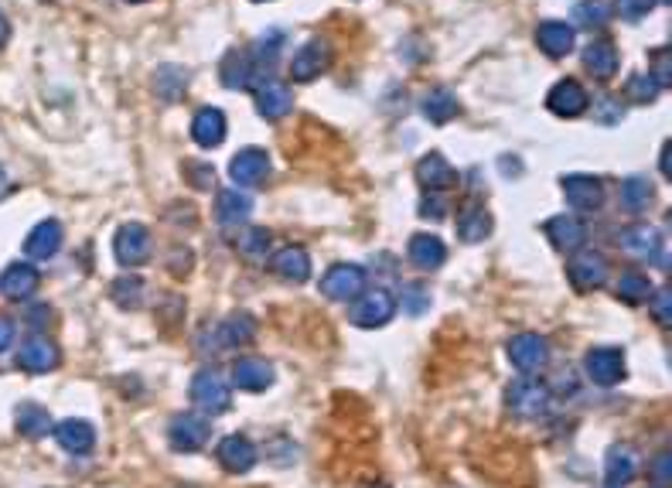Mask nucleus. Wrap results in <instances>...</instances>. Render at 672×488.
<instances>
[{
    "mask_svg": "<svg viewBox=\"0 0 672 488\" xmlns=\"http://www.w3.org/2000/svg\"><path fill=\"white\" fill-rule=\"evenodd\" d=\"M192 140L198 147H205V151L219 147L226 140V113L219 106H202L192 120Z\"/></svg>",
    "mask_w": 672,
    "mask_h": 488,
    "instance_id": "obj_25",
    "label": "nucleus"
},
{
    "mask_svg": "<svg viewBox=\"0 0 672 488\" xmlns=\"http://www.w3.org/2000/svg\"><path fill=\"white\" fill-rule=\"evenodd\" d=\"M611 18H615V7L608 0H577L574 4V21L580 28H604Z\"/></svg>",
    "mask_w": 672,
    "mask_h": 488,
    "instance_id": "obj_40",
    "label": "nucleus"
},
{
    "mask_svg": "<svg viewBox=\"0 0 672 488\" xmlns=\"http://www.w3.org/2000/svg\"><path fill=\"white\" fill-rule=\"evenodd\" d=\"M331 59H335V52H331V45L325 38L304 41V45L294 52V59H290V79H294V82L318 79L321 72H328Z\"/></svg>",
    "mask_w": 672,
    "mask_h": 488,
    "instance_id": "obj_7",
    "label": "nucleus"
},
{
    "mask_svg": "<svg viewBox=\"0 0 672 488\" xmlns=\"http://www.w3.org/2000/svg\"><path fill=\"white\" fill-rule=\"evenodd\" d=\"M652 7H655V0H618L615 14H621L625 21H638V18H645Z\"/></svg>",
    "mask_w": 672,
    "mask_h": 488,
    "instance_id": "obj_45",
    "label": "nucleus"
},
{
    "mask_svg": "<svg viewBox=\"0 0 672 488\" xmlns=\"http://www.w3.org/2000/svg\"><path fill=\"white\" fill-rule=\"evenodd\" d=\"M454 229H458V239L461 243H485L488 236H492L495 222H492V212L485 209V205L478 202H468L464 209L458 212V222H454Z\"/></svg>",
    "mask_w": 672,
    "mask_h": 488,
    "instance_id": "obj_22",
    "label": "nucleus"
},
{
    "mask_svg": "<svg viewBox=\"0 0 672 488\" xmlns=\"http://www.w3.org/2000/svg\"><path fill=\"white\" fill-rule=\"evenodd\" d=\"M52 434H55L58 448L76 454V458H82V454H89L96 448V427L89 424V420L69 417V420H62V424H55Z\"/></svg>",
    "mask_w": 672,
    "mask_h": 488,
    "instance_id": "obj_17",
    "label": "nucleus"
},
{
    "mask_svg": "<svg viewBox=\"0 0 672 488\" xmlns=\"http://www.w3.org/2000/svg\"><path fill=\"white\" fill-rule=\"evenodd\" d=\"M215 332H219V345L239 349V345H250L256 338V318L253 314H229Z\"/></svg>",
    "mask_w": 672,
    "mask_h": 488,
    "instance_id": "obj_35",
    "label": "nucleus"
},
{
    "mask_svg": "<svg viewBox=\"0 0 672 488\" xmlns=\"http://www.w3.org/2000/svg\"><path fill=\"white\" fill-rule=\"evenodd\" d=\"M110 297L120 304V308H140V301H144V280L134 277V274L120 277L110 287Z\"/></svg>",
    "mask_w": 672,
    "mask_h": 488,
    "instance_id": "obj_41",
    "label": "nucleus"
},
{
    "mask_svg": "<svg viewBox=\"0 0 672 488\" xmlns=\"http://www.w3.org/2000/svg\"><path fill=\"white\" fill-rule=\"evenodd\" d=\"M546 236H550V243L557 246V250L577 253L580 246L587 243V226L577 215H553V219L546 222Z\"/></svg>",
    "mask_w": 672,
    "mask_h": 488,
    "instance_id": "obj_27",
    "label": "nucleus"
},
{
    "mask_svg": "<svg viewBox=\"0 0 672 488\" xmlns=\"http://www.w3.org/2000/svg\"><path fill=\"white\" fill-rule=\"evenodd\" d=\"M403 304H406V311L420 314L430 304L427 301V291H423V287H403Z\"/></svg>",
    "mask_w": 672,
    "mask_h": 488,
    "instance_id": "obj_49",
    "label": "nucleus"
},
{
    "mask_svg": "<svg viewBox=\"0 0 672 488\" xmlns=\"http://www.w3.org/2000/svg\"><path fill=\"white\" fill-rule=\"evenodd\" d=\"M219 79L226 89H260L270 76L250 59V52H229L222 59Z\"/></svg>",
    "mask_w": 672,
    "mask_h": 488,
    "instance_id": "obj_10",
    "label": "nucleus"
},
{
    "mask_svg": "<svg viewBox=\"0 0 672 488\" xmlns=\"http://www.w3.org/2000/svg\"><path fill=\"white\" fill-rule=\"evenodd\" d=\"M659 171L669 178V144H662V157H659Z\"/></svg>",
    "mask_w": 672,
    "mask_h": 488,
    "instance_id": "obj_53",
    "label": "nucleus"
},
{
    "mask_svg": "<svg viewBox=\"0 0 672 488\" xmlns=\"http://www.w3.org/2000/svg\"><path fill=\"white\" fill-rule=\"evenodd\" d=\"M7 38H11V21H7L4 11H0V48L7 45Z\"/></svg>",
    "mask_w": 672,
    "mask_h": 488,
    "instance_id": "obj_52",
    "label": "nucleus"
},
{
    "mask_svg": "<svg viewBox=\"0 0 672 488\" xmlns=\"http://www.w3.org/2000/svg\"><path fill=\"white\" fill-rule=\"evenodd\" d=\"M505 352H509V362L522 372V376H536V372H543L546 362H550V342L533 332H522L516 338H509Z\"/></svg>",
    "mask_w": 672,
    "mask_h": 488,
    "instance_id": "obj_6",
    "label": "nucleus"
},
{
    "mask_svg": "<svg viewBox=\"0 0 672 488\" xmlns=\"http://www.w3.org/2000/svg\"><path fill=\"white\" fill-rule=\"evenodd\" d=\"M563 195L577 212H597L604 205V181L594 175H563Z\"/></svg>",
    "mask_w": 672,
    "mask_h": 488,
    "instance_id": "obj_13",
    "label": "nucleus"
},
{
    "mask_svg": "<svg viewBox=\"0 0 672 488\" xmlns=\"http://www.w3.org/2000/svg\"><path fill=\"white\" fill-rule=\"evenodd\" d=\"M420 212L427 215V219L441 222V219H444V212H447V205H444L441 192H427V198H423V205H420Z\"/></svg>",
    "mask_w": 672,
    "mask_h": 488,
    "instance_id": "obj_48",
    "label": "nucleus"
},
{
    "mask_svg": "<svg viewBox=\"0 0 672 488\" xmlns=\"http://www.w3.org/2000/svg\"><path fill=\"white\" fill-rule=\"evenodd\" d=\"M250 212H253V198L246 192H236V188H222V192L215 195V222H219L222 229L246 222V219H250Z\"/></svg>",
    "mask_w": 672,
    "mask_h": 488,
    "instance_id": "obj_30",
    "label": "nucleus"
},
{
    "mask_svg": "<svg viewBox=\"0 0 672 488\" xmlns=\"http://www.w3.org/2000/svg\"><path fill=\"white\" fill-rule=\"evenodd\" d=\"M652 478L659 488H669V451H659V458L652 461Z\"/></svg>",
    "mask_w": 672,
    "mask_h": 488,
    "instance_id": "obj_50",
    "label": "nucleus"
},
{
    "mask_svg": "<svg viewBox=\"0 0 672 488\" xmlns=\"http://www.w3.org/2000/svg\"><path fill=\"white\" fill-rule=\"evenodd\" d=\"M652 198H655V188L649 178L635 175L621 181V205H625L628 212H645L652 205Z\"/></svg>",
    "mask_w": 672,
    "mask_h": 488,
    "instance_id": "obj_38",
    "label": "nucleus"
},
{
    "mask_svg": "<svg viewBox=\"0 0 672 488\" xmlns=\"http://www.w3.org/2000/svg\"><path fill=\"white\" fill-rule=\"evenodd\" d=\"M113 253H116V260H120V267H127V270L144 267L154 253V239L147 233V226H140V222H123L113 236Z\"/></svg>",
    "mask_w": 672,
    "mask_h": 488,
    "instance_id": "obj_4",
    "label": "nucleus"
},
{
    "mask_svg": "<svg viewBox=\"0 0 672 488\" xmlns=\"http://www.w3.org/2000/svg\"><path fill=\"white\" fill-rule=\"evenodd\" d=\"M188 396H192V403L205 413V417H219V413L232 410V390L215 369L195 372L192 386H188Z\"/></svg>",
    "mask_w": 672,
    "mask_h": 488,
    "instance_id": "obj_1",
    "label": "nucleus"
},
{
    "mask_svg": "<svg viewBox=\"0 0 672 488\" xmlns=\"http://www.w3.org/2000/svg\"><path fill=\"white\" fill-rule=\"evenodd\" d=\"M550 403H553V393L546 390L539 379H516V383L505 390V407L522 420L546 417V413H550Z\"/></svg>",
    "mask_w": 672,
    "mask_h": 488,
    "instance_id": "obj_2",
    "label": "nucleus"
},
{
    "mask_svg": "<svg viewBox=\"0 0 672 488\" xmlns=\"http://www.w3.org/2000/svg\"><path fill=\"white\" fill-rule=\"evenodd\" d=\"M267 175H270V154L260 151V147H243V151L229 161V178L236 181L239 188L260 185Z\"/></svg>",
    "mask_w": 672,
    "mask_h": 488,
    "instance_id": "obj_14",
    "label": "nucleus"
},
{
    "mask_svg": "<svg viewBox=\"0 0 672 488\" xmlns=\"http://www.w3.org/2000/svg\"><path fill=\"white\" fill-rule=\"evenodd\" d=\"M618 301H625V304H645L652 297V280L645 277V274H638V270H625L621 274V280H618Z\"/></svg>",
    "mask_w": 672,
    "mask_h": 488,
    "instance_id": "obj_39",
    "label": "nucleus"
},
{
    "mask_svg": "<svg viewBox=\"0 0 672 488\" xmlns=\"http://www.w3.org/2000/svg\"><path fill=\"white\" fill-rule=\"evenodd\" d=\"M587 106H591V99H587V89L580 86L577 79H560L557 86L546 93V110H550L553 117L574 120L587 110Z\"/></svg>",
    "mask_w": 672,
    "mask_h": 488,
    "instance_id": "obj_12",
    "label": "nucleus"
},
{
    "mask_svg": "<svg viewBox=\"0 0 672 488\" xmlns=\"http://www.w3.org/2000/svg\"><path fill=\"white\" fill-rule=\"evenodd\" d=\"M185 175L192 178L195 188H212V181H215V171L202 161H185Z\"/></svg>",
    "mask_w": 672,
    "mask_h": 488,
    "instance_id": "obj_47",
    "label": "nucleus"
},
{
    "mask_svg": "<svg viewBox=\"0 0 672 488\" xmlns=\"http://www.w3.org/2000/svg\"><path fill=\"white\" fill-rule=\"evenodd\" d=\"M584 372L594 386H618L625 379V352L621 349H591L584 359Z\"/></svg>",
    "mask_w": 672,
    "mask_h": 488,
    "instance_id": "obj_11",
    "label": "nucleus"
},
{
    "mask_svg": "<svg viewBox=\"0 0 672 488\" xmlns=\"http://www.w3.org/2000/svg\"><path fill=\"white\" fill-rule=\"evenodd\" d=\"M209 437H212V424L205 413H178L168 424V444L181 454L202 451L205 444H209Z\"/></svg>",
    "mask_w": 672,
    "mask_h": 488,
    "instance_id": "obj_5",
    "label": "nucleus"
},
{
    "mask_svg": "<svg viewBox=\"0 0 672 488\" xmlns=\"http://www.w3.org/2000/svg\"><path fill=\"white\" fill-rule=\"evenodd\" d=\"M41 274L31 263H11V267L0 274V294L11 297V301H28L31 294L38 291Z\"/></svg>",
    "mask_w": 672,
    "mask_h": 488,
    "instance_id": "obj_29",
    "label": "nucleus"
},
{
    "mask_svg": "<svg viewBox=\"0 0 672 488\" xmlns=\"http://www.w3.org/2000/svg\"><path fill=\"white\" fill-rule=\"evenodd\" d=\"M154 93L161 99H181L188 93V72L181 69V65H161V69L154 72Z\"/></svg>",
    "mask_w": 672,
    "mask_h": 488,
    "instance_id": "obj_36",
    "label": "nucleus"
},
{
    "mask_svg": "<svg viewBox=\"0 0 672 488\" xmlns=\"http://www.w3.org/2000/svg\"><path fill=\"white\" fill-rule=\"evenodd\" d=\"M58 362H62V355H58V345L48 342V338H28V342L18 349V366L24 372H52L58 369Z\"/></svg>",
    "mask_w": 672,
    "mask_h": 488,
    "instance_id": "obj_24",
    "label": "nucleus"
},
{
    "mask_svg": "<svg viewBox=\"0 0 672 488\" xmlns=\"http://www.w3.org/2000/svg\"><path fill=\"white\" fill-rule=\"evenodd\" d=\"M11 338H14V325L7 318H0V352H4L7 345H11Z\"/></svg>",
    "mask_w": 672,
    "mask_h": 488,
    "instance_id": "obj_51",
    "label": "nucleus"
},
{
    "mask_svg": "<svg viewBox=\"0 0 672 488\" xmlns=\"http://www.w3.org/2000/svg\"><path fill=\"white\" fill-rule=\"evenodd\" d=\"M256 4H263V0H256Z\"/></svg>",
    "mask_w": 672,
    "mask_h": 488,
    "instance_id": "obj_56",
    "label": "nucleus"
},
{
    "mask_svg": "<svg viewBox=\"0 0 672 488\" xmlns=\"http://www.w3.org/2000/svg\"><path fill=\"white\" fill-rule=\"evenodd\" d=\"M417 181L420 188H427V192H444V188L458 185V171H454V164L447 161L444 154H423L417 161Z\"/></svg>",
    "mask_w": 672,
    "mask_h": 488,
    "instance_id": "obj_20",
    "label": "nucleus"
},
{
    "mask_svg": "<svg viewBox=\"0 0 672 488\" xmlns=\"http://www.w3.org/2000/svg\"><path fill=\"white\" fill-rule=\"evenodd\" d=\"M649 62H652V65H649V79H652L659 89H669V86H672V69H669L672 55H669V48H655Z\"/></svg>",
    "mask_w": 672,
    "mask_h": 488,
    "instance_id": "obj_42",
    "label": "nucleus"
},
{
    "mask_svg": "<svg viewBox=\"0 0 672 488\" xmlns=\"http://www.w3.org/2000/svg\"><path fill=\"white\" fill-rule=\"evenodd\" d=\"M645 304L652 308V318L659 321V328H669L672 325V291H669V287H659V291H652V297Z\"/></svg>",
    "mask_w": 672,
    "mask_h": 488,
    "instance_id": "obj_43",
    "label": "nucleus"
},
{
    "mask_svg": "<svg viewBox=\"0 0 672 488\" xmlns=\"http://www.w3.org/2000/svg\"><path fill=\"white\" fill-rule=\"evenodd\" d=\"M256 93V113H260L263 120H284L290 110H294V96H290L287 82H277V79H267L260 89H253Z\"/></svg>",
    "mask_w": 672,
    "mask_h": 488,
    "instance_id": "obj_21",
    "label": "nucleus"
},
{
    "mask_svg": "<svg viewBox=\"0 0 672 488\" xmlns=\"http://www.w3.org/2000/svg\"><path fill=\"white\" fill-rule=\"evenodd\" d=\"M14 427H18V434L28 437V441H41V437H48V430H52V413L41 410L38 403H21L18 413H14Z\"/></svg>",
    "mask_w": 672,
    "mask_h": 488,
    "instance_id": "obj_34",
    "label": "nucleus"
},
{
    "mask_svg": "<svg viewBox=\"0 0 672 488\" xmlns=\"http://www.w3.org/2000/svg\"><path fill=\"white\" fill-rule=\"evenodd\" d=\"M362 488H386V485H362Z\"/></svg>",
    "mask_w": 672,
    "mask_h": 488,
    "instance_id": "obj_54",
    "label": "nucleus"
},
{
    "mask_svg": "<svg viewBox=\"0 0 672 488\" xmlns=\"http://www.w3.org/2000/svg\"><path fill=\"white\" fill-rule=\"evenodd\" d=\"M577 28H570L567 21H543L536 28V45L543 48L550 59H563V55L574 52Z\"/></svg>",
    "mask_w": 672,
    "mask_h": 488,
    "instance_id": "obj_26",
    "label": "nucleus"
},
{
    "mask_svg": "<svg viewBox=\"0 0 672 488\" xmlns=\"http://www.w3.org/2000/svg\"><path fill=\"white\" fill-rule=\"evenodd\" d=\"M625 93L628 99H635V103H652V99L659 96V86H655L649 76H628Z\"/></svg>",
    "mask_w": 672,
    "mask_h": 488,
    "instance_id": "obj_44",
    "label": "nucleus"
},
{
    "mask_svg": "<svg viewBox=\"0 0 672 488\" xmlns=\"http://www.w3.org/2000/svg\"><path fill=\"white\" fill-rule=\"evenodd\" d=\"M420 113L430 123H451L461 113V103H458V96H454L451 89L437 86V89H430V93L420 99Z\"/></svg>",
    "mask_w": 672,
    "mask_h": 488,
    "instance_id": "obj_33",
    "label": "nucleus"
},
{
    "mask_svg": "<svg viewBox=\"0 0 672 488\" xmlns=\"http://www.w3.org/2000/svg\"><path fill=\"white\" fill-rule=\"evenodd\" d=\"M594 113H597V120H604V123H618L621 117H625V110H621V99H615V96H601V99H597Z\"/></svg>",
    "mask_w": 672,
    "mask_h": 488,
    "instance_id": "obj_46",
    "label": "nucleus"
},
{
    "mask_svg": "<svg viewBox=\"0 0 672 488\" xmlns=\"http://www.w3.org/2000/svg\"><path fill=\"white\" fill-rule=\"evenodd\" d=\"M621 250L638 256V260H652L655 253H662L666 246H662V233L649 222H635V226H628L625 233L618 236Z\"/></svg>",
    "mask_w": 672,
    "mask_h": 488,
    "instance_id": "obj_23",
    "label": "nucleus"
},
{
    "mask_svg": "<svg viewBox=\"0 0 672 488\" xmlns=\"http://www.w3.org/2000/svg\"><path fill=\"white\" fill-rule=\"evenodd\" d=\"M270 270L280 280H287V284H304L311 277V256L301 246H284V250L273 253Z\"/></svg>",
    "mask_w": 672,
    "mask_h": 488,
    "instance_id": "obj_28",
    "label": "nucleus"
},
{
    "mask_svg": "<svg viewBox=\"0 0 672 488\" xmlns=\"http://www.w3.org/2000/svg\"><path fill=\"white\" fill-rule=\"evenodd\" d=\"M406 256H410L413 267L437 270V267H444V260H447V246H444V239H437V236H430V233H417V236H410Z\"/></svg>",
    "mask_w": 672,
    "mask_h": 488,
    "instance_id": "obj_31",
    "label": "nucleus"
},
{
    "mask_svg": "<svg viewBox=\"0 0 672 488\" xmlns=\"http://www.w3.org/2000/svg\"><path fill=\"white\" fill-rule=\"evenodd\" d=\"M365 291V270L359 263H335L325 277H321V294L331 301H355Z\"/></svg>",
    "mask_w": 672,
    "mask_h": 488,
    "instance_id": "obj_9",
    "label": "nucleus"
},
{
    "mask_svg": "<svg viewBox=\"0 0 672 488\" xmlns=\"http://www.w3.org/2000/svg\"><path fill=\"white\" fill-rule=\"evenodd\" d=\"M270 243H273V236H270V229H263V226H250V229H243V233L236 236L239 256H243V260H250V263L267 260Z\"/></svg>",
    "mask_w": 672,
    "mask_h": 488,
    "instance_id": "obj_37",
    "label": "nucleus"
},
{
    "mask_svg": "<svg viewBox=\"0 0 672 488\" xmlns=\"http://www.w3.org/2000/svg\"><path fill=\"white\" fill-rule=\"evenodd\" d=\"M608 274H611L608 260L597 250H577L567 267V277L577 291H597V287L608 284Z\"/></svg>",
    "mask_w": 672,
    "mask_h": 488,
    "instance_id": "obj_8",
    "label": "nucleus"
},
{
    "mask_svg": "<svg viewBox=\"0 0 672 488\" xmlns=\"http://www.w3.org/2000/svg\"><path fill=\"white\" fill-rule=\"evenodd\" d=\"M127 4H144V0H127Z\"/></svg>",
    "mask_w": 672,
    "mask_h": 488,
    "instance_id": "obj_55",
    "label": "nucleus"
},
{
    "mask_svg": "<svg viewBox=\"0 0 672 488\" xmlns=\"http://www.w3.org/2000/svg\"><path fill=\"white\" fill-rule=\"evenodd\" d=\"M584 69L594 79H611L618 72V48L608 38H597L584 48Z\"/></svg>",
    "mask_w": 672,
    "mask_h": 488,
    "instance_id": "obj_32",
    "label": "nucleus"
},
{
    "mask_svg": "<svg viewBox=\"0 0 672 488\" xmlns=\"http://www.w3.org/2000/svg\"><path fill=\"white\" fill-rule=\"evenodd\" d=\"M62 239H65L62 222L45 219L24 236V253H28L31 260H52V256H58V250H62Z\"/></svg>",
    "mask_w": 672,
    "mask_h": 488,
    "instance_id": "obj_18",
    "label": "nucleus"
},
{
    "mask_svg": "<svg viewBox=\"0 0 672 488\" xmlns=\"http://www.w3.org/2000/svg\"><path fill=\"white\" fill-rule=\"evenodd\" d=\"M219 465L232 471V475H246L256 465V444L243 434H229L219 441Z\"/></svg>",
    "mask_w": 672,
    "mask_h": 488,
    "instance_id": "obj_19",
    "label": "nucleus"
},
{
    "mask_svg": "<svg viewBox=\"0 0 672 488\" xmlns=\"http://www.w3.org/2000/svg\"><path fill=\"white\" fill-rule=\"evenodd\" d=\"M273 379H277V372L267 359H256V355H243V359L232 362V386H239V390L246 393H263L273 386Z\"/></svg>",
    "mask_w": 672,
    "mask_h": 488,
    "instance_id": "obj_15",
    "label": "nucleus"
},
{
    "mask_svg": "<svg viewBox=\"0 0 672 488\" xmlns=\"http://www.w3.org/2000/svg\"><path fill=\"white\" fill-rule=\"evenodd\" d=\"M396 314V297L383 291V287H376V291H362L355 297L352 311H348V318H352L355 328H365V332H372V328H383L393 321Z\"/></svg>",
    "mask_w": 672,
    "mask_h": 488,
    "instance_id": "obj_3",
    "label": "nucleus"
},
{
    "mask_svg": "<svg viewBox=\"0 0 672 488\" xmlns=\"http://www.w3.org/2000/svg\"><path fill=\"white\" fill-rule=\"evenodd\" d=\"M638 475V454L632 444H611L604 458V488H625Z\"/></svg>",
    "mask_w": 672,
    "mask_h": 488,
    "instance_id": "obj_16",
    "label": "nucleus"
}]
</instances>
